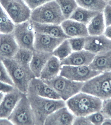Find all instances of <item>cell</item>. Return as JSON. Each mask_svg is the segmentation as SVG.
Here are the masks:
<instances>
[{
  "label": "cell",
  "instance_id": "7a4b0ae2",
  "mask_svg": "<svg viewBox=\"0 0 111 125\" xmlns=\"http://www.w3.org/2000/svg\"><path fill=\"white\" fill-rule=\"evenodd\" d=\"M102 100L80 92L66 101V106L75 116H87L100 111Z\"/></svg>",
  "mask_w": 111,
  "mask_h": 125
},
{
  "label": "cell",
  "instance_id": "1f68e13d",
  "mask_svg": "<svg viewBox=\"0 0 111 125\" xmlns=\"http://www.w3.org/2000/svg\"><path fill=\"white\" fill-rule=\"evenodd\" d=\"M100 111L105 118L111 119V98L103 100Z\"/></svg>",
  "mask_w": 111,
  "mask_h": 125
},
{
  "label": "cell",
  "instance_id": "d6986e66",
  "mask_svg": "<svg viewBox=\"0 0 111 125\" xmlns=\"http://www.w3.org/2000/svg\"><path fill=\"white\" fill-rule=\"evenodd\" d=\"M30 20L34 31L56 38L68 39L70 38L64 32L61 25L41 24Z\"/></svg>",
  "mask_w": 111,
  "mask_h": 125
},
{
  "label": "cell",
  "instance_id": "4316f807",
  "mask_svg": "<svg viewBox=\"0 0 111 125\" xmlns=\"http://www.w3.org/2000/svg\"><path fill=\"white\" fill-rule=\"evenodd\" d=\"M15 24L8 16L0 4V32L11 33L14 30Z\"/></svg>",
  "mask_w": 111,
  "mask_h": 125
},
{
  "label": "cell",
  "instance_id": "30bf717a",
  "mask_svg": "<svg viewBox=\"0 0 111 125\" xmlns=\"http://www.w3.org/2000/svg\"><path fill=\"white\" fill-rule=\"evenodd\" d=\"M12 33L19 48L34 50V31L29 20L15 24Z\"/></svg>",
  "mask_w": 111,
  "mask_h": 125
},
{
  "label": "cell",
  "instance_id": "603a6c76",
  "mask_svg": "<svg viewBox=\"0 0 111 125\" xmlns=\"http://www.w3.org/2000/svg\"><path fill=\"white\" fill-rule=\"evenodd\" d=\"M106 27L103 12H99L87 25L89 34L91 36L103 34Z\"/></svg>",
  "mask_w": 111,
  "mask_h": 125
},
{
  "label": "cell",
  "instance_id": "60d3db41",
  "mask_svg": "<svg viewBox=\"0 0 111 125\" xmlns=\"http://www.w3.org/2000/svg\"><path fill=\"white\" fill-rule=\"evenodd\" d=\"M106 72V73H107L108 79H109V82H110V86H111V71Z\"/></svg>",
  "mask_w": 111,
  "mask_h": 125
},
{
  "label": "cell",
  "instance_id": "d4e9b609",
  "mask_svg": "<svg viewBox=\"0 0 111 125\" xmlns=\"http://www.w3.org/2000/svg\"><path fill=\"white\" fill-rule=\"evenodd\" d=\"M33 51L19 48L12 59L26 68L30 69V64L32 58Z\"/></svg>",
  "mask_w": 111,
  "mask_h": 125
},
{
  "label": "cell",
  "instance_id": "ffe728a7",
  "mask_svg": "<svg viewBox=\"0 0 111 125\" xmlns=\"http://www.w3.org/2000/svg\"><path fill=\"white\" fill-rule=\"evenodd\" d=\"M52 53L34 50L30 68L35 77L39 78L41 73Z\"/></svg>",
  "mask_w": 111,
  "mask_h": 125
},
{
  "label": "cell",
  "instance_id": "e0dca14e",
  "mask_svg": "<svg viewBox=\"0 0 111 125\" xmlns=\"http://www.w3.org/2000/svg\"><path fill=\"white\" fill-rule=\"evenodd\" d=\"M96 55L84 49L75 51L61 62V64L62 66H89Z\"/></svg>",
  "mask_w": 111,
  "mask_h": 125
},
{
  "label": "cell",
  "instance_id": "ba28073f",
  "mask_svg": "<svg viewBox=\"0 0 111 125\" xmlns=\"http://www.w3.org/2000/svg\"><path fill=\"white\" fill-rule=\"evenodd\" d=\"M8 119L13 125H35L34 115L26 94L18 102Z\"/></svg>",
  "mask_w": 111,
  "mask_h": 125
},
{
  "label": "cell",
  "instance_id": "cb8c5ba5",
  "mask_svg": "<svg viewBox=\"0 0 111 125\" xmlns=\"http://www.w3.org/2000/svg\"><path fill=\"white\" fill-rule=\"evenodd\" d=\"M99 12L89 10L78 6L71 14L69 19L87 25L92 18Z\"/></svg>",
  "mask_w": 111,
  "mask_h": 125
},
{
  "label": "cell",
  "instance_id": "74e56055",
  "mask_svg": "<svg viewBox=\"0 0 111 125\" xmlns=\"http://www.w3.org/2000/svg\"><path fill=\"white\" fill-rule=\"evenodd\" d=\"M103 34L109 39L111 40V25L106 27Z\"/></svg>",
  "mask_w": 111,
  "mask_h": 125
},
{
  "label": "cell",
  "instance_id": "2e32d148",
  "mask_svg": "<svg viewBox=\"0 0 111 125\" xmlns=\"http://www.w3.org/2000/svg\"><path fill=\"white\" fill-rule=\"evenodd\" d=\"M75 116L66 106H64L49 115L45 120L44 125H73Z\"/></svg>",
  "mask_w": 111,
  "mask_h": 125
},
{
  "label": "cell",
  "instance_id": "7bdbcfd3",
  "mask_svg": "<svg viewBox=\"0 0 111 125\" xmlns=\"http://www.w3.org/2000/svg\"><path fill=\"white\" fill-rule=\"evenodd\" d=\"M107 4L111 5V0H109V1L107 2Z\"/></svg>",
  "mask_w": 111,
  "mask_h": 125
},
{
  "label": "cell",
  "instance_id": "7402d4cb",
  "mask_svg": "<svg viewBox=\"0 0 111 125\" xmlns=\"http://www.w3.org/2000/svg\"><path fill=\"white\" fill-rule=\"evenodd\" d=\"M88 66L91 69L103 73L111 71V50L95 55Z\"/></svg>",
  "mask_w": 111,
  "mask_h": 125
},
{
  "label": "cell",
  "instance_id": "7c38bea8",
  "mask_svg": "<svg viewBox=\"0 0 111 125\" xmlns=\"http://www.w3.org/2000/svg\"><path fill=\"white\" fill-rule=\"evenodd\" d=\"M66 39L56 38L34 31V50L52 53Z\"/></svg>",
  "mask_w": 111,
  "mask_h": 125
},
{
  "label": "cell",
  "instance_id": "484cf974",
  "mask_svg": "<svg viewBox=\"0 0 111 125\" xmlns=\"http://www.w3.org/2000/svg\"><path fill=\"white\" fill-rule=\"evenodd\" d=\"M79 6L93 11H103L107 5L104 0H76Z\"/></svg>",
  "mask_w": 111,
  "mask_h": 125
},
{
  "label": "cell",
  "instance_id": "f1b7e54d",
  "mask_svg": "<svg viewBox=\"0 0 111 125\" xmlns=\"http://www.w3.org/2000/svg\"><path fill=\"white\" fill-rule=\"evenodd\" d=\"M72 51L68 39H66L54 50L52 54L61 62L70 55Z\"/></svg>",
  "mask_w": 111,
  "mask_h": 125
},
{
  "label": "cell",
  "instance_id": "5bb4252c",
  "mask_svg": "<svg viewBox=\"0 0 111 125\" xmlns=\"http://www.w3.org/2000/svg\"><path fill=\"white\" fill-rule=\"evenodd\" d=\"M28 90L41 97L61 99L54 89L40 78L34 77L31 80Z\"/></svg>",
  "mask_w": 111,
  "mask_h": 125
},
{
  "label": "cell",
  "instance_id": "277c9868",
  "mask_svg": "<svg viewBox=\"0 0 111 125\" xmlns=\"http://www.w3.org/2000/svg\"><path fill=\"white\" fill-rule=\"evenodd\" d=\"M29 20L41 24L60 25L66 19L59 6L54 0L32 10Z\"/></svg>",
  "mask_w": 111,
  "mask_h": 125
},
{
  "label": "cell",
  "instance_id": "f35d334b",
  "mask_svg": "<svg viewBox=\"0 0 111 125\" xmlns=\"http://www.w3.org/2000/svg\"><path fill=\"white\" fill-rule=\"evenodd\" d=\"M13 125L8 118H0V125Z\"/></svg>",
  "mask_w": 111,
  "mask_h": 125
},
{
  "label": "cell",
  "instance_id": "9a60e30c",
  "mask_svg": "<svg viewBox=\"0 0 111 125\" xmlns=\"http://www.w3.org/2000/svg\"><path fill=\"white\" fill-rule=\"evenodd\" d=\"M19 48L12 33H0V59H12Z\"/></svg>",
  "mask_w": 111,
  "mask_h": 125
},
{
  "label": "cell",
  "instance_id": "9c48e42d",
  "mask_svg": "<svg viewBox=\"0 0 111 125\" xmlns=\"http://www.w3.org/2000/svg\"><path fill=\"white\" fill-rule=\"evenodd\" d=\"M102 73L88 66L62 65L60 75L72 81L85 82Z\"/></svg>",
  "mask_w": 111,
  "mask_h": 125
},
{
  "label": "cell",
  "instance_id": "ac0fdd59",
  "mask_svg": "<svg viewBox=\"0 0 111 125\" xmlns=\"http://www.w3.org/2000/svg\"><path fill=\"white\" fill-rule=\"evenodd\" d=\"M61 26L65 34L70 38L85 37L89 35L86 25L71 19L65 20Z\"/></svg>",
  "mask_w": 111,
  "mask_h": 125
},
{
  "label": "cell",
  "instance_id": "e575fe53",
  "mask_svg": "<svg viewBox=\"0 0 111 125\" xmlns=\"http://www.w3.org/2000/svg\"><path fill=\"white\" fill-rule=\"evenodd\" d=\"M106 27L111 25V5L107 4L103 11Z\"/></svg>",
  "mask_w": 111,
  "mask_h": 125
},
{
  "label": "cell",
  "instance_id": "5b68a950",
  "mask_svg": "<svg viewBox=\"0 0 111 125\" xmlns=\"http://www.w3.org/2000/svg\"><path fill=\"white\" fill-rule=\"evenodd\" d=\"M81 92L102 100L111 98V86L106 73H101L84 82Z\"/></svg>",
  "mask_w": 111,
  "mask_h": 125
},
{
  "label": "cell",
  "instance_id": "52a82bcc",
  "mask_svg": "<svg viewBox=\"0 0 111 125\" xmlns=\"http://www.w3.org/2000/svg\"><path fill=\"white\" fill-rule=\"evenodd\" d=\"M0 4L14 24L29 20L32 10L24 0H0Z\"/></svg>",
  "mask_w": 111,
  "mask_h": 125
},
{
  "label": "cell",
  "instance_id": "836d02e7",
  "mask_svg": "<svg viewBox=\"0 0 111 125\" xmlns=\"http://www.w3.org/2000/svg\"><path fill=\"white\" fill-rule=\"evenodd\" d=\"M54 0H24L32 10L47 3Z\"/></svg>",
  "mask_w": 111,
  "mask_h": 125
},
{
  "label": "cell",
  "instance_id": "ee69618b",
  "mask_svg": "<svg viewBox=\"0 0 111 125\" xmlns=\"http://www.w3.org/2000/svg\"><path fill=\"white\" fill-rule=\"evenodd\" d=\"M105 0V1L106 2H107H107H108L109 1V0Z\"/></svg>",
  "mask_w": 111,
  "mask_h": 125
},
{
  "label": "cell",
  "instance_id": "d590c367",
  "mask_svg": "<svg viewBox=\"0 0 111 125\" xmlns=\"http://www.w3.org/2000/svg\"><path fill=\"white\" fill-rule=\"evenodd\" d=\"M73 125H93L87 116H75Z\"/></svg>",
  "mask_w": 111,
  "mask_h": 125
},
{
  "label": "cell",
  "instance_id": "ab89813d",
  "mask_svg": "<svg viewBox=\"0 0 111 125\" xmlns=\"http://www.w3.org/2000/svg\"><path fill=\"white\" fill-rule=\"evenodd\" d=\"M102 125H111V119L105 118Z\"/></svg>",
  "mask_w": 111,
  "mask_h": 125
},
{
  "label": "cell",
  "instance_id": "8992f818",
  "mask_svg": "<svg viewBox=\"0 0 111 125\" xmlns=\"http://www.w3.org/2000/svg\"><path fill=\"white\" fill-rule=\"evenodd\" d=\"M54 89L61 99L66 101L81 92L84 82L72 81L60 75L44 81Z\"/></svg>",
  "mask_w": 111,
  "mask_h": 125
},
{
  "label": "cell",
  "instance_id": "3957f363",
  "mask_svg": "<svg viewBox=\"0 0 111 125\" xmlns=\"http://www.w3.org/2000/svg\"><path fill=\"white\" fill-rule=\"evenodd\" d=\"M1 60L15 88L24 94H26L31 80L35 77L30 69L24 67L12 59Z\"/></svg>",
  "mask_w": 111,
  "mask_h": 125
},
{
  "label": "cell",
  "instance_id": "44dd1931",
  "mask_svg": "<svg viewBox=\"0 0 111 125\" xmlns=\"http://www.w3.org/2000/svg\"><path fill=\"white\" fill-rule=\"evenodd\" d=\"M61 66L60 61L53 55L45 65L39 78L43 81L53 79L60 75Z\"/></svg>",
  "mask_w": 111,
  "mask_h": 125
},
{
  "label": "cell",
  "instance_id": "b9f144b4",
  "mask_svg": "<svg viewBox=\"0 0 111 125\" xmlns=\"http://www.w3.org/2000/svg\"><path fill=\"white\" fill-rule=\"evenodd\" d=\"M5 94L0 92V103L1 102L5 95Z\"/></svg>",
  "mask_w": 111,
  "mask_h": 125
},
{
  "label": "cell",
  "instance_id": "4fadbf2b",
  "mask_svg": "<svg viewBox=\"0 0 111 125\" xmlns=\"http://www.w3.org/2000/svg\"><path fill=\"white\" fill-rule=\"evenodd\" d=\"M24 94L16 88L5 94L0 103V118H8Z\"/></svg>",
  "mask_w": 111,
  "mask_h": 125
},
{
  "label": "cell",
  "instance_id": "4dcf8cb0",
  "mask_svg": "<svg viewBox=\"0 0 111 125\" xmlns=\"http://www.w3.org/2000/svg\"><path fill=\"white\" fill-rule=\"evenodd\" d=\"M0 81L14 86L13 81L5 66L2 61L0 59Z\"/></svg>",
  "mask_w": 111,
  "mask_h": 125
},
{
  "label": "cell",
  "instance_id": "f546056e",
  "mask_svg": "<svg viewBox=\"0 0 111 125\" xmlns=\"http://www.w3.org/2000/svg\"><path fill=\"white\" fill-rule=\"evenodd\" d=\"M72 51H78L83 50L84 47L85 37L70 38L68 39Z\"/></svg>",
  "mask_w": 111,
  "mask_h": 125
},
{
  "label": "cell",
  "instance_id": "83f0119b",
  "mask_svg": "<svg viewBox=\"0 0 111 125\" xmlns=\"http://www.w3.org/2000/svg\"><path fill=\"white\" fill-rule=\"evenodd\" d=\"M59 6L64 16L66 19L70 16L78 6L76 0H55Z\"/></svg>",
  "mask_w": 111,
  "mask_h": 125
},
{
  "label": "cell",
  "instance_id": "6da1fadb",
  "mask_svg": "<svg viewBox=\"0 0 111 125\" xmlns=\"http://www.w3.org/2000/svg\"><path fill=\"white\" fill-rule=\"evenodd\" d=\"M26 95L34 115L35 125H44L49 115L57 109L66 106V101L62 100L41 97L28 90Z\"/></svg>",
  "mask_w": 111,
  "mask_h": 125
},
{
  "label": "cell",
  "instance_id": "d6a6232c",
  "mask_svg": "<svg viewBox=\"0 0 111 125\" xmlns=\"http://www.w3.org/2000/svg\"><path fill=\"white\" fill-rule=\"evenodd\" d=\"M93 125H102L105 118L100 111L92 113L87 116Z\"/></svg>",
  "mask_w": 111,
  "mask_h": 125
},
{
  "label": "cell",
  "instance_id": "8d00e7d4",
  "mask_svg": "<svg viewBox=\"0 0 111 125\" xmlns=\"http://www.w3.org/2000/svg\"><path fill=\"white\" fill-rule=\"evenodd\" d=\"M15 88L13 85L0 81V92L5 94L12 92Z\"/></svg>",
  "mask_w": 111,
  "mask_h": 125
},
{
  "label": "cell",
  "instance_id": "8fae6325",
  "mask_svg": "<svg viewBox=\"0 0 111 125\" xmlns=\"http://www.w3.org/2000/svg\"><path fill=\"white\" fill-rule=\"evenodd\" d=\"M84 50L94 54H102L111 50V40L104 34L85 37Z\"/></svg>",
  "mask_w": 111,
  "mask_h": 125
}]
</instances>
